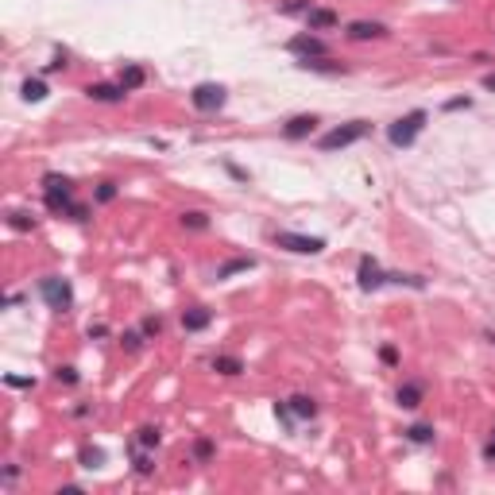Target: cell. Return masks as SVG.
Returning <instances> with one entry per match:
<instances>
[{
  "mask_svg": "<svg viewBox=\"0 0 495 495\" xmlns=\"http://www.w3.org/2000/svg\"><path fill=\"white\" fill-rule=\"evenodd\" d=\"M356 283H360V290H379V286L387 283V271L379 267L371 256H364L360 267H356Z\"/></svg>",
  "mask_w": 495,
  "mask_h": 495,
  "instance_id": "cell-8",
  "label": "cell"
},
{
  "mask_svg": "<svg viewBox=\"0 0 495 495\" xmlns=\"http://www.w3.org/2000/svg\"><path fill=\"white\" fill-rule=\"evenodd\" d=\"M298 66H302V70H318V74H341V70H344L341 62H333L329 54H321V59H302Z\"/></svg>",
  "mask_w": 495,
  "mask_h": 495,
  "instance_id": "cell-15",
  "label": "cell"
},
{
  "mask_svg": "<svg viewBox=\"0 0 495 495\" xmlns=\"http://www.w3.org/2000/svg\"><path fill=\"white\" fill-rule=\"evenodd\" d=\"M399 406H406V411L422 406V383H403L399 387Z\"/></svg>",
  "mask_w": 495,
  "mask_h": 495,
  "instance_id": "cell-16",
  "label": "cell"
},
{
  "mask_svg": "<svg viewBox=\"0 0 495 495\" xmlns=\"http://www.w3.org/2000/svg\"><path fill=\"white\" fill-rule=\"evenodd\" d=\"M484 457H487V461H492V464H495V437H492V441H487V445H484Z\"/></svg>",
  "mask_w": 495,
  "mask_h": 495,
  "instance_id": "cell-37",
  "label": "cell"
},
{
  "mask_svg": "<svg viewBox=\"0 0 495 495\" xmlns=\"http://www.w3.org/2000/svg\"><path fill=\"white\" fill-rule=\"evenodd\" d=\"M85 97L89 101H105V105H117V101H124L128 97V89L124 85H109V82H93V85H85Z\"/></svg>",
  "mask_w": 495,
  "mask_h": 495,
  "instance_id": "cell-9",
  "label": "cell"
},
{
  "mask_svg": "<svg viewBox=\"0 0 495 495\" xmlns=\"http://www.w3.org/2000/svg\"><path fill=\"white\" fill-rule=\"evenodd\" d=\"M39 294H43V302L51 306L54 313H66L70 306H74V290H70V283L62 275H47L39 283Z\"/></svg>",
  "mask_w": 495,
  "mask_h": 495,
  "instance_id": "cell-4",
  "label": "cell"
},
{
  "mask_svg": "<svg viewBox=\"0 0 495 495\" xmlns=\"http://www.w3.org/2000/svg\"><path fill=\"white\" fill-rule=\"evenodd\" d=\"M193 457H198V461H209V457H213V441H209V437H198V441H193Z\"/></svg>",
  "mask_w": 495,
  "mask_h": 495,
  "instance_id": "cell-26",
  "label": "cell"
},
{
  "mask_svg": "<svg viewBox=\"0 0 495 495\" xmlns=\"http://www.w3.org/2000/svg\"><path fill=\"white\" fill-rule=\"evenodd\" d=\"M348 39L364 43V39H383L387 35V24H376V20H356V24H348Z\"/></svg>",
  "mask_w": 495,
  "mask_h": 495,
  "instance_id": "cell-10",
  "label": "cell"
},
{
  "mask_svg": "<svg viewBox=\"0 0 495 495\" xmlns=\"http://www.w3.org/2000/svg\"><path fill=\"white\" fill-rule=\"evenodd\" d=\"M484 85H487V89H492V93H495V74H492V77H487V82H484Z\"/></svg>",
  "mask_w": 495,
  "mask_h": 495,
  "instance_id": "cell-38",
  "label": "cell"
},
{
  "mask_svg": "<svg viewBox=\"0 0 495 495\" xmlns=\"http://www.w3.org/2000/svg\"><path fill=\"white\" fill-rule=\"evenodd\" d=\"M20 93H24V101H43V97H47V85H43L39 77H27Z\"/></svg>",
  "mask_w": 495,
  "mask_h": 495,
  "instance_id": "cell-22",
  "label": "cell"
},
{
  "mask_svg": "<svg viewBox=\"0 0 495 495\" xmlns=\"http://www.w3.org/2000/svg\"><path fill=\"white\" fill-rule=\"evenodd\" d=\"M286 51L298 54V59H321V54H329V47L318 35H294V39L286 43Z\"/></svg>",
  "mask_w": 495,
  "mask_h": 495,
  "instance_id": "cell-7",
  "label": "cell"
},
{
  "mask_svg": "<svg viewBox=\"0 0 495 495\" xmlns=\"http://www.w3.org/2000/svg\"><path fill=\"white\" fill-rule=\"evenodd\" d=\"M62 66H66V54H54V62H47V70H51V74H54V70H62Z\"/></svg>",
  "mask_w": 495,
  "mask_h": 495,
  "instance_id": "cell-35",
  "label": "cell"
},
{
  "mask_svg": "<svg viewBox=\"0 0 495 495\" xmlns=\"http://www.w3.org/2000/svg\"><path fill=\"white\" fill-rule=\"evenodd\" d=\"M468 97H457V101H449V105H445V109H449V112H457V109H468Z\"/></svg>",
  "mask_w": 495,
  "mask_h": 495,
  "instance_id": "cell-34",
  "label": "cell"
},
{
  "mask_svg": "<svg viewBox=\"0 0 495 495\" xmlns=\"http://www.w3.org/2000/svg\"><path fill=\"white\" fill-rule=\"evenodd\" d=\"M8 387H31V379H24V376H8Z\"/></svg>",
  "mask_w": 495,
  "mask_h": 495,
  "instance_id": "cell-36",
  "label": "cell"
},
{
  "mask_svg": "<svg viewBox=\"0 0 495 495\" xmlns=\"http://www.w3.org/2000/svg\"><path fill=\"white\" fill-rule=\"evenodd\" d=\"M190 101H193V109H202V112H217L221 105L228 101V93H225V85H213V82H202V85H193V93H190Z\"/></svg>",
  "mask_w": 495,
  "mask_h": 495,
  "instance_id": "cell-5",
  "label": "cell"
},
{
  "mask_svg": "<svg viewBox=\"0 0 495 495\" xmlns=\"http://www.w3.org/2000/svg\"><path fill=\"white\" fill-rule=\"evenodd\" d=\"M379 360H383V364H391V368H394V364H399V353H394L391 344H383V348H379Z\"/></svg>",
  "mask_w": 495,
  "mask_h": 495,
  "instance_id": "cell-32",
  "label": "cell"
},
{
  "mask_svg": "<svg viewBox=\"0 0 495 495\" xmlns=\"http://www.w3.org/2000/svg\"><path fill=\"white\" fill-rule=\"evenodd\" d=\"M120 344H124V348H132V353H135V348H140V344H143V329H140V333H135V329H128V333L120 337Z\"/></svg>",
  "mask_w": 495,
  "mask_h": 495,
  "instance_id": "cell-30",
  "label": "cell"
},
{
  "mask_svg": "<svg viewBox=\"0 0 495 495\" xmlns=\"http://www.w3.org/2000/svg\"><path fill=\"white\" fill-rule=\"evenodd\" d=\"M313 128H318V117H310V112H306V117H294V120H286L283 135H286V140H306V135H310Z\"/></svg>",
  "mask_w": 495,
  "mask_h": 495,
  "instance_id": "cell-13",
  "label": "cell"
},
{
  "mask_svg": "<svg viewBox=\"0 0 495 495\" xmlns=\"http://www.w3.org/2000/svg\"><path fill=\"white\" fill-rule=\"evenodd\" d=\"M426 109H414L406 112V117H399L391 128H387V140H391V147H411L414 140H418V132L426 128Z\"/></svg>",
  "mask_w": 495,
  "mask_h": 495,
  "instance_id": "cell-3",
  "label": "cell"
},
{
  "mask_svg": "<svg viewBox=\"0 0 495 495\" xmlns=\"http://www.w3.org/2000/svg\"><path fill=\"white\" fill-rule=\"evenodd\" d=\"M143 82H147V74H143V66H124V70H120V85H124L128 93H132V89H140Z\"/></svg>",
  "mask_w": 495,
  "mask_h": 495,
  "instance_id": "cell-18",
  "label": "cell"
},
{
  "mask_svg": "<svg viewBox=\"0 0 495 495\" xmlns=\"http://www.w3.org/2000/svg\"><path fill=\"white\" fill-rule=\"evenodd\" d=\"M82 464H85V468H101L105 453H101V449H82Z\"/></svg>",
  "mask_w": 495,
  "mask_h": 495,
  "instance_id": "cell-25",
  "label": "cell"
},
{
  "mask_svg": "<svg viewBox=\"0 0 495 495\" xmlns=\"http://www.w3.org/2000/svg\"><path fill=\"white\" fill-rule=\"evenodd\" d=\"M54 376H59V383H77V371L74 368H59Z\"/></svg>",
  "mask_w": 495,
  "mask_h": 495,
  "instance_id": "cell-33",
  "label": "cell"
},
{
  "mask_svg": "<svg viewBox=\"0 0 495 495\" xmlns=\"http://www.w3.org/2000/svg\"><path fill=\"white\" fill-rule=\"evenodd\" d=\"M209 321H213V310H205V306H190V310L182 313L186 333H202V329H209Z\"/></svg>",
  "mask_w": 495,
  "mask_h": 495,
  "instance_id": "cell-11",
  "label": "cell"
},
{
  "mask_svg": "<svg viewBox=\"0 0 495 495\" xmlns=\"http://www.w3.org/2000/svg\"><path fill=\"white\" fill-rule=\"evenodd\" d=\"M290 411H294V418H313V414H318V403H313L310 394H294Z\"/></svg>",
  "mask_w": 495,
  "mask_h": 495,
  "instance_id": "cell-17",
  "label": "cell"
},
{
  "mask_svg": "<svg viewBox=\"0 0 495 495\" xmlns=\"http://www.w3.org/2000/svg\"><path fill=\"white\" fill-rule=\"evenodd\" d=\"M135 441H140V449H155L159 445V426H143Z\"/></svg>",
  "mask_w": 495,
  "mask_h": 495,
  "instance_id": "cell-24",
  "label": "cell"
},
{
  "mask_svg": "<svg viewBox=\"0 0 495 495\" xmlns=\"http://www.w3.org/2000/svg\"><path fill=\"white\" fill-rule=\"evenodd\" d=\"M182 225H186V228H198V232H202V228H209V213L190 209V213H182Z\"/></svg>",
  "mask_w": 495,
  "mask_h": 495,
  "instance_id": "cell-23",
  "label": "cell"
},
{
  "mask_svg": "<svg viewBox=\"0 0 495 495\" xmlns=\"http://www.w3.org/2000/svg\"><path fill=\"white\" fill-rule=\"evenodd\" d=\"M368 132H371L368 120H348V124H341V128H333V132L321 135L318 147H321V152H341V147H353L356 140H364Z\"/></svg>",
  "mask_w": 495,
  "mask_h": 495,
  "instance_id": "cell-2",
  "label": "cell"
},
{
  "mask_svg": "<svg viewBox=\"0 0 495 495\" xmlns=\"http://www.w3.org/2000/svg\"><path fill=\"white\" fill-rule=\"evenodd\" d=\"M117 198V182H101V190H97V202H112Z\"/></svg>",
  "mask_w": 495,
  "mask_h": 495,
  "instance_id": "cell-31",
  "label": "cell"
},
{
  "mask_svg": "<svg viewBox=\"0 0 495 495\" xmlns=\"http://www.w3.org/2000/svg\"><path fill=\"white\" fill-rule=\"evenodd\" d=\"M403 434H406V441H414V445H429V441H434V426H422V422H418V426H406Z\"/></svg>",
  "mask_w": 495,
  "mask_h": 495,
  "instance_id": "cell-20",
  "label": "cell"
},
{
  "mask_svg": "<svg viewBox=\"0 0 495 495\" xmlns=\"http://www.w3.org/2000/svg\"><path fill=\"white\" fill-rule=\"evenodd\" d=\"M143 337H159L163 333V318H143Z\"/></svg>",
  "mask_w": 495,
  "mask_h": 495,
  "instance_id": "cell-29",
  "label": "cell"
},
{
  "mask_svg": "<svg viewBox=\"0 0 495 495\" xmlns=\"http://www.w3.org/2000/svg\"><path fill=\"white\" fill-rule=\"evenodd\" d=\"M306 24H310V31H329V27L341 24V16L333 8H310L306 12Z\"/></svg>",
  "mask_w": 495,
  "mask_h": 495,
  "instance_id": "cell-12",
  "label": "cell"
},
{
  "mask_svg": "<svg viewBox=\"0 0 495 495\" xmlns=\"http://www.w3.org/2000/svg\"><path fill=\"white\" fill-rule=\"evenodd\" d=\"M252 267H256L252 256H236V260H228V263H221V267H217V279H232L236 271H252Z\"/></svg>",
  "mask_w": 495,
  "mask_h": 495,
  "instance_id": "cell-14",
  "label": "cell"
},
{
  "mask_svg": "<svg viewBox=\"0 0 495 495\" xmlns=\"http://www.w3.org/2000/svg\"><path fill=\"white\" fill-rule=\"evenodd\" d=\"M8 225H12V228H20V232H27V228H31L35 221L27 217V213H8Z\"/></svg>",
  "mask_w": 495,
  "mask_h": 495,
  "instance_id": "cell-28",
  "label": "cell"
},
{
  "mask_svg": "<svg viewBox=\"0 0 495 495\" xmlns=\"http://www.w3.org/2000/svg\"><path fill=\"white\" fill-rule=\"evenodd\" d=\"M213 371H221V376H240L244 360L240 356H217V360H213Z\"/></svg>",
  "mask_w": 495,
  "mask_h": 495,
  "instance_id": "cell-19",
  "label": "cell"
},
{
  "mask_svg": "<svg viewBox=\"0 0 495 495\" xmlns=\"http://www.w3.org/2000/svg\"><path fill=\"white\" fill-rule=\"evenodd\" d=\"M275 418L283 422L286 429H290V426H294V411H290V403H275Z\"/></svg>",
  "mask_w": 495,
  "mask_h": 495,
  "instance_id": "cell-27",
  "label": "cell"
},
{
  "mask_svg": "<svg viewBox=\"0 0 495 495\" xmlns=\"http://www.w3.org/2000/svg\"><path fill=\"white\" fill-rule=\"evenodd\" d=\"M310 8H313L310 0H279V12H283V16H306Z\"/></svg>",
  "mask_w": 495,
  "mask_h": 495,
  "instance_id": "cell-21",
  "label": "cell"
},
{
  "mask_svg": "<svg viewBox=\"0 0 495 495\" xmlns=\"http://www.w3.org/2000/svg\"><path fill=\"white\" fill-rule=\"evenodd\" d=\"M275 244L286 248V252H294V256H318L321 248H325L321 236H298V232H275Z\"/></svg>",
  "mask_w": 495,
  "mask_h": 495,
  "instance_id": "cell-6",
  "label": "cell"
},
{
  "mask_svg": "<svg viewBox=\"0 0 495 495\" xmlns=\"http://www.w3.org/2000/svg\"><path fill=\"white\" fill-rule=\"evenodd\" d=\"M43 190H47V209L51 213H62V217H74V221L89 217V209H85L82 202H74V186H70V178L47 175L43 178Z\"/></svg>",
  "mask_w": 495,
  "mask_h": 495,
  "instance_id": "cell-1",
  "label": "cell"
},
{
  "mask_svg": "<svg viewBox=\"0 0 495 495\" xmlns=\"http://www.w3.org/2000/svg\"><path fill=\"white\" fill-rule=\"evenodd\" d=\"M487 341H492V344H495V333H487Z\"/></svg>",
  "mask_w": 495,
  "mask_h": 495,
  "instance_id": "cell-39",
  "label": "cell"
}]
</instances>
